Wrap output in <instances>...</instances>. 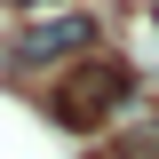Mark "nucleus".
Masks as SVG:
<instances>
[{
  "mask_svg": "<svg viewBox=\"0 0 159 159\" xmlns=\"http://www.w3.org/2000/svg\"><path fill=\"white\" fill-rule=\"evenodd\" d=\"M127 103V64H80L56 80V119L64 127H96Z\"/></svg>",
  "mask_w": 159,
  "mask_h": 159,
  "instance_id": "obj_1",
  "label": "nucleus"
},
{
  "mask_svg": "<svg viewBox=\"0 0 159 159\" xmlns=\"http://www.w3.org/2000/svg\"><path fill=\"white\" fill-rule=\"evenodd\" d=\"M80 48H96V16H48L16 40V64H56V56H80Z\"/></svg>",
  "mask_w": 159,
  "mask_h": 159,
  "instance_id": "obj_2",
  "label": "nucleus"
},
{
  "mask_svg": "<svg viewBox=\"0 0 159 159\" xmlns=\"http://www.w3.org/2000/svg\"><path fill=\"white\" fill-rule=\"evenodd\" d=\"M16 8H40V0H16Z\"/></svg>",
  "mask_w": 159,
  "mask_h": 159,
  "instance_id": "obj_3",
  "label": "nucleus"
}]
</instances>
